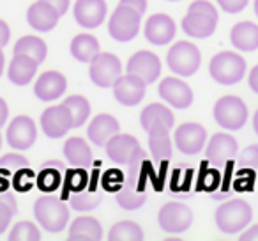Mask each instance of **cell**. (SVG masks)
<instances>
[{"mask_svg":"<svg viewBox=\"0 0 258 241\" xmlns=\"http://www.w3.org/2000/svg\"><path fill=\"white\" fill-rule=\"evenodd\" d=\"M147 156L135 160L133 163L125 165V174H124V184L120 186V190L115 194L117 202L122 209L133 211L145 204L147 201Z\"/></svg>","mask_w":258,"mask_h":241,"instance_id":"cell-1","label":"cell"},{"mask_svg":"<svg viewBox=\"0 0 258 241\" xmlns=\"http://www.w3.org/2000/svg\"><path fill=\"white\" fill-rule=\"evenodd\" d=\"M34 215L46 232H60L69 222V208L53 195H43L37 199L34 204Z\"/></svg>","mask_w":258,"mask_h":241,"instance_id":"cell-2","label":"cell"},{"mask_svg":"<svg viewBox=\"0 0 258 241\" xmlns=\"http://www.w3.org/2000/svg\"><path fill=\"white\" fill-rule=\"evenodd\" d=\"M216 225L225 234L240 232L253 218V209L242 199H232V201L221 204L216 209Z\"/></svg>","mask_w":258,"mask_h":241,"instance_id":"cell-3","label":"cell"},{"mask_svg":"<svg viewBox=\"0 0 258 241\" xmlns=\"http://www.w3.org/2000/svg\"><path fill=\"white\" fill-rule=\"evenodd\" d=\"M209 73L218 83L233 85L246 75V61L237 52H219L211 59Z\"/></svg>","mask_w":258,"mask_h":241,"instance_id":"cell-4","label":"cell"},{"mask_svg":"<svg viewBox=\"0 0 258 241\" xmlns=\"http://www.w3.org/2000/svg\"><path fill=\"white\" fill-rule=\"evenodd\" d=\"M166 64L175 75L193 76L202 64V54L189 41H179L166 54Z\"/></svg>","mask_w":258,"mask_h":241,"instance_id":"cell-5","label":"cell"},{"mask_svg":"<svg viewBox=\"0 0 258 241\" xmlns=\"http://www.w3.org/2000/svg\"><path fill=\"white\" fill-rule=\"evenodd\" d=\"M214 119L221 128L237 131L247 121V107L237 96H223L214 105Z\"/></svg>","mask_w":258,"mask_h":241,"instance_id":"cell-6","label":"cell"},{"mask_svg":"<svg viewBox=\"0 0 258 241\" xmlns=\"http://www.w3.org/2000/svg\"><path fill=\"white\" fill-rule=\"evenodd\" d=\"M140 18H142L140 13L127 8V6L118 4V8L110 16L108 32H110V36L115 41H120V43L135 39L138 30H140Z\"/></svg>","mask_w":258,"mask_h":241,"instance_id":"cell-7","label":"cell"},{"mask_svg":"<svg viewBox=\"0 0 258 241\" xmlns=\"http://www.w3.org/2000/svg\"><path fill=\"white\" fill-rule=\"evenodd\" d=\"M89 64H90L89 69L90 80L97 87H104V89L106 87H113V83L122 75L120 61H118L117 55L110 54V52H99Z\"/></svg>","mask_w":258,"mask_h":241,"instance_id":"cell-8","label":"cell"},{"mask_svg":"<svg viewBox=\"0 0 258 241\" xmlns=\"http://www.w3.org/2000/svg\"><path fill=\"white\" fill-rule=\"evenodd\" d=\"M106 155L111 162L118 163V165H129L133 163L135 160L142 158V156H147L145 151L140 148V142L133 137V135H125V133H117L106 142Z\"/></svg>","mask_w":258,"mask_h":241,"instance_id":"cell-9","label":"cell"},{"mask_svg":"<svg viewBox=\"0 0 258 241\" xmlns=\"http://www.w3.org/2000/svg\"><path fill=\"white\" fill-rule=\"evenodd\" d=\"M158 222L165 232L180 234L193 222V211L186 204L180 202H168L158 213Z\"/></svg>","mask_w":258,"mask_h":241,"instance_id":"cell-10","label":"cell"},{"mask_svg":"<svg viewBox=\"0 0 258 241\" xmlns=\"http://www.w3.org/2000/svg\"><path fill=\"white\" fill-rule=\"evenodd\" d=\"M41 128L50 138H60L73 128V115L68 105H53L48 107L41 115Z\"/></svg>","mask_w":258,"mask_h":241,"instance_id":"cell-11","label":"cell"},{"mask_svg":"<svg viewBox=\"0 0 258 241\" xmlns=\"http://www.w3.org/2000/svg\"><path fill=\"white\" fill-rule=\"evenodd\" d=\"M37 138L36 123L29 115H18L11 121L8 128V144L16 151L30 149Z\"/></svg>","mask_w":258,"mask_h":241,"instance_id":"cell-12","label":"cell"},{"mask_svg":"<svg viewBox=\"0 0 258 241\" xmlns=\"http://www.w3.org/2000/svg\"><path fill=\"white\" fill-rule=\"evenodd\" d=\"M145 89H147V82L145 80L127 73L124 76L120 75V78L113 83V96L120 105L135 107V105H138L144 100Z\"/></svg>","mask_w":258,"mask_h":241,"instance_id":"cell-13","label":"cell"},{"mask_svg":"<svg viewBox=\"0 0 258 241\" xmlns=\"http://www.w3.org/2000/svg\"><path fill=\"white\" fill-rule=\"evenodd\" d=\"M127 73L140 76L147 83H152L158 80L159 73H161V61L156 54L149 50H140L129 57V62L125 66Z\"/></svg>","mask_w":258,"mask_h":241,"instance_id":"cell-14","label":"cell"},{"mask_svg":"<svg viewBox=\"0 0 258 241\" xmlns=\"http://www.w3.org/2000/svg\"><path fill=\"white\" fill-rule=\"evenodd\" d=\"M207 131L198 123H184L175 131V148L184 155H197L205 148Z\"/></svg>","mask_w":258,"mask_h":241,"instance_id":"cell-15","label":"cell"},{"mask_svg":"<svg viewBox=\"0 0 258 241\" xmlns=\"http://www.w3.org/2000/svg\"><path fill=\"white\" fill-rule=\"evenodd\" d=\"M159 96L175 108H187L193 103V90L184 80L166 76L159 82Z\"/></svg>","mask_w":258,"mask_h":241,"instance_id":"cell-16","label":"cell"},{"mask_svg":"<svg viewBox=\"0 0 258 241\" xmlns=\"http://www.w3.org/2000/svg\"><path fill=\"white\" fill-rule=\"evenodd\" d=\"M108 6L104 0H76L75 20L85 29H96L106 18Z\"/></svg>","mask_w":258,"mask_h":241,"instance_id":"cell-17","label":"cell"},{"mask_svg":"<svg viewBox=\"0 0 258 241\" xmlns=\"http://www.w3.org/2000/svg\"><path fill=\"white\" fill-rule=\"evenodd\" d=\"M175 22L168 15H163V13L152 15L145 23V37H147L149 43L158 44V46L168 44L175 37Z\"/></svg>","mask_w":258,"mask_h":241,"instance_id":"cell-18","label":"cell"},{"mask_svg":"<svg viewBox=\"0 0 258 241\" xmlns=\"http://www.w3.org/2000/svg\"><path fill=\"white\" fill-rule=\"evenodd\" d=\"M239 151V144L230 133H216L211 137L205 155L212 165H225L226 160H232Z\"/></svg>","mask_w":258,"mask_h":241,"instance_id":"cell-19","label":"cell"},{"mask_svg":"<svg viewBox=\"0 0 258 241\" xmlns=\"http://www.w3.org/2000/svg\"><path fill=\"white\" fill-rule=\"evenodd\" d=\"M216 27H218V16L200 11H187V15L182 20V30L189 37H197V39L211 37Z\"/></svg>","mask_w":258,"mask_h":241,"instance_id":"cell-20","label":"cell"},{"mask_svg":"<svg viewBox=\"0 0 258 241\" xmlns=\"http://www.w3.org/2000/svg\"><path fill=\"white\" fill-rule=\"evenodd\" d=\"M68 89V80L58 71H46L37 78L34 92L41 101H53L60 98Z\"/></svg>","mask_w":258,"mask_h":241,"instance_id":"cell-21","label":"cell"},{"mask_svg":"<svg viewBox=\"0 0 258 241\" xmlns=\"http://www.w3.org/2000/svg\"><path fill=\"white\" fill-rule=\"evenodd\" d=\"M58 18L60 15L44 0H37L27 11V22L37 32H50L58 23Z\"/></svg>","mask_w":258,"mask_h":241,"instance_id":"cell-22","label":"cell"},{"mask_svg":"<svg viewBox=\"0 0 258 241\" xmlns=\"http://www.w3.org/2000/svg\"><path fill=\"white\" fill-rule=\"evenodd\" d=\"M120 126L118 121L110 114H99L90 121L89 124V138L92 144L96 146H106V142L110 140L113 135L118 133Z\"/></svg>","mask_w":258,"mask_h":241,"instance_id":"cell-23","label":"cell"},{"mask_svg":"<svg viewBox=\"0 0 258 241\" xmlns=\"http://www.w3.org/2000/svg\"><path fill=\"white\" fill-rule=\"evenodd\" d=\"M68 237L71 241H101L103 239V227H101L99 220L94 216H78L73 220Z\"/></svg>","mask_w":258,"mask_h":241,"instance_id":"cell-24","label":"cell"},{"mask_svg":"<svg viewBox=\"0 0 258 241\" xmlns=\"http://www.w3.org/2000/svg\"><path fill=\"white\" fill-rule=\"evenodd\" d=\"M149 133V148H151L152 158L156 162H166L172 158V140H170V128L165 124H156Z\"/></svg>","mask_w":258,"mask_h":241,"instance_id":"cell-25","label":"cell"},{"mask_svg":"<svg viewBox=\"0 0 258 241\" xmlns=\"http://www.w3.org/2000/svg\"><path fill=\"white\" fill-rule=\"evenodd\" d=\"M230 41L240 52H254L258 48V25L253 22H240L230 32Z\"/></svg>","mask_w":258,"mask_h":241,"instance_id":"cell-26","label":"cell"},{"mask_svg":"<svg viewBox=\"0 0 258 241\" xmlns=\"http://www.w3.org/2000/svg\"><path fill=\"white\" fill-rule=\"evenodd\" d=\"M37 62L34 61L32 57H27V55H22V54H16L13 57L11 64H9V80L16 85H27L30 83V80L36 76V71H37Z\"/></svg>","mask_w":258,"mask_h":241,"instance_id":"cell-27","label":"cell"},{"mask_svg":"<svg viewBox=\"0 0 258 241\" xmlns=\"http://www.w3.org/2000/svg\"><path fill=\"white\" fill-rule=\"evenodd\" d=\"M64 156L73 167H87L92 162V149L89 148L85 138L71 137L64 144Z\"/></svg>","mask_w":258,"mask_h":241,"instance_id":"cell-28","label":"cell"},{"mask_svg":"<svg viewBox=\"0 0 258 241\" xmlns=\"http://www.w3.org/2000/svg\"><path fill=\"white\" fill-rule=\"evenodd\" d=\"M173 121H175V117H173L172 110L159 103L147 105L140 114V124L145 131H149L156 124H165V126H168L172 130Z\"/></svg>","mask_w":258,"mask_h":241,"instance_id":"cell-29","label":"cell"},{"mask_svg":"<svg viewBox=\"0 0 258 241\" xmlns=\"http://www.w3.org/2000/svg\"><path fill=\"white\" fill-rule=\"evenodd\" d=\"M99 41L92 34H78L71 41V55L80 62H90L99 54Z\"/></svg>","mask_w":258,"mask_h":241,"instance_id":"cell-30","label":"cell"},{"mask_svg":"<svg viewBox=\"0 0 258 241\" xmlns=\"http://www.w3.org/2000/svg\"><path fill=\"white\" fill-rule=\"evenodd\" d=\"M22 54L27 57H32L37 64H43L48 55V46L41 37L37 36H23L22 39L16 41L15 44V55Z\"/></svg>","mask_w":258,"mask_h":241,"instance_id":"cell-31","label":"cell"},{"mask_svg":"<svg viewBox=\"0 0 258 241\" xmlns=\"http://www.w3.org/2000/svg\"><path fill=\"white\" fill-rule=\"evenodd\" d=\"M108 239L110 241H142L144 239V230L137 222L131 220H122V222L115 223L108 232Z\"/></svg>","mask_w":258,"mask_h":241,"instance_id":"cell-32","label":"cell"},{"mask_svg":"<svg viewBox=\"0 0 258 241\" xmlns=\"http://www.w3.org/2000/svg\"><path fill=\"white\" fill-rule=\"evenodd\" d=\"M68 105V108L71 110L73 115V128H80L82 124H85V121L90 115V103L87 98L80 96V94H75V96H69L68 100L64 101Z\"/></svg>","mask_w":258,"mask_h":241,"instance_id":"cell-33","label":"cell"},{"mask_svg":"<svg viewBox=\"0 0 258 241\" xmlns=\"http://www.w3.org/2000/svg\"><path fill=\"white\" fill-rule=\"evenodd\" d=\"M41 230L34 222L22 220L18 222L9 232V241H39Z\"/></svg>","mask_w":258,"mask_h":241,"instance_id":"cell-34","label":"cell"},{"mask_svg":"<svg viewBox=\"0 0 258 241\" xmlns=\"http://www.w3.org/2000/svg\"><path fill=\"white\" fill-rule=\"evenodd\" d=\"M16 211H18V208H16V201L11 191H0V234L6 232Z\"/></svg>","mask_w":258,"mask_h":241,"instance_id":"cell-35","label":"cell"},{"mask_svg":"<svg viewBox=\"0 0 258 241\" xmlns=\"http://www.w3.org/2000/svg\"><path fill=\"white\" fill-rule=\"evenodd\" d=\"M101 202V195L97 191L92 190H82L71 194V206L76 211H90V209H96L97 204Z\"/></svg>","mask_w":258,"mask_h":241,"instance_id":"cell-36","label":"cell"},{"mask_svg":"<svg viewBox=\"0 0 258 241\" xmlns=\"http://www.w3.org/2000/svg\"><path fill=\"white\" fill-rule=\"evenodd\" d=\"M60 181H62L60 170L55 169V167H43V170H41L39 176H37L36 183H37V188H39V190L50 194V191L57 190Z\"/></svg>","mask_w":258,"mask_h":241,"instance_id":"cell-37","label":"cell"},{"mask_svg":"<svg viewBox=\"0 0 258 241\" xmlns=\"http://www.w3.org/2000/svg\"><path fill=\"white\" fill-rule=\"evenodd\" d=\"M89 183V174L83 167H75V169L68 170V177H66V188L68 191L75 194V191H82L87 188Z\"/></svg>","mask_w":258,"mask_h":241,"instance_id":"cell-38","label":"cell"},{"mask_svg":"<svg viewBox=\"0 0 258 241\" xmlns=\"http://www.w3.org/2000/svg\"><path fill=\"white\" fill-rule=\"evenodd\" d=\"M34 176H36V174H34L29 167H23V169L16 170L15 179H13V186H15V190L20 191V194H25V191L32 190Z\"/></svg>","mask_w":258,"mask_h":241,"instance_id":"cell-39","label":"cell"},{"mask_svg":"<svg viewBox=\"0 0 258 241\" xmlns=\"http://www.w3.org/2000/svg\"><path fill=\"white\" fill-rule=\"evenodd\" d=\"M23 167H29V160L23 155L18 153H8L0 158V169L8 170V172H16V170L23 169Z\"/></svg>","mask_w":258,"mask_h":241,"instance_id":"cell-40","label":"cell"},{"mask_svg":"<svg viewBox=\"0 0 258 241\" xmlns=\"http://www.w3.org/2000/svg\"><path fill=\"white\" fill-rule=\"evenodd\" d=\"M101 184H103L104 190L111 191V194H117L120 190V186L124 184V174L120 170H115V169H110L104 172L103 179H101Z\"/></svg>","mask_w":258,"mask_h":241,"instance_id":"cell-41","label":"cell"},{"mask_svg":"<svg viewBox=\"0 0 258 241\" xmlns=\"http://www.w3.org/2000/svg\"><path fill=\"white\" fill-rule=\"evenodd\" d=\"M239 165L242 169L258 170V144L247 146L242 153L239 155Z\"/></svg>","mask_w":258,"mask_h":241,"instance_id":"cell-42","label":"cell"},{"mask_svg":"<svg viewBox=\"0 0 258 241\" xmlns=\"http://www.w3.org/2000/svg\"><path fill=\"white\" fill-rule=\"evenodd\" d=\"M247 2H249V0H218L219 8L225 13H230V15L240 13L247 6Z\"/></svg>","mask_w":258,"mask_h":241,"instance_id":"cell-43","label":"cell"},{"mask_svg":"<svg viewBox=\"0 0 258 241\" xmlns=\"http://www.w3.org/2000/svg\"><path fill=\"white\" fill-rule=\"evenodd\" d=\"M253 172L254 170L251 169H246V170H240L239 172V181L235 183V188L237 190H251V186H253Z\"/></svg>","mask_w":258,"mask_h":241,"instance_id":"cell-44","label":"cell"},{"mask_svg":"<svg viewBox=\"0 0 258 241\" xmlns=\"http://www.w3.org/2000/svg\"><path fill=\"white\" fill-rule=\"evenodd\" d=\"M187 11H200V13L212 15V16H218V11H216V8L209 2V0H195L193 4L189 6Z\"/></svg>","mask_w":258,"mask_h":241,"instance_id":"cell-45","label":"cell"},{"mask_svg":"<svg viewBox=\"0 0 258 241\" xmlns=\"http://www.w3.org/2000/svg\"><path fill=\"white\" fill-rule=\"evenodd\" d=\"M120 4L135 9V11L140 13V15H144V13L147 11V0H120Z\"/></svg>","mask_w":258,"mask_h":241,"instance_id":"cell-46","label":"cell"},{"mask_svg":"<svg viewBox=\"0 0 258 241\" xmlns=\"http://www.w3.org/2000/svg\"><path fill=\"white\" fill-rule=\"evenodd\" d=\"M44 2H48L60 16L66 15V11L69 9V0H44Z\"/></svg>","mask_w":258,"mask_h":241,"instance_id":"cell-47","label":"cell"},{"mask_svg":"<svg viewBox=\"0 0 258 241\" xmlns=\"http://www.w3.org/2000/svg\"><path fill=\"white\" fill-rule=\"evenodd\" d=\"M9 37H11V29L4 20H0V46L4 48L9 43Z\"/></svg>","mask_w":258,"mask_h":241,"instance_id":"cell-48","label":"cell"},{"mask_svg":"<svg viewBox=\"0 0 258 241\" xmlns=\"http://www.w3.org/2000/svg\"><path fill=\"white\" fill-rule=\"evenodd\" d=\"M239 239L240 241H258V223L249 227L247 230H244V232H240Z\"/></svg>","mask_w":258,"mask_h":241,"instance_id":"cell-49","label":"cell"},{"mask_svg":"<svg viewBox=\"0 0 258 241\" xmlns=\"http://www.w3.org/2000/svg\"><path fill=\"white\" fill-rule=\"evenodd\" d=\"M247 78H249V87L254 90V92L258 94V64L254 66L253 69H251V71H249V76H247Z\"/></svg>","mask_w":258,"mask_h":241,"instance_id":"cell-50","label":"cell"},{"mask_svg":"<svg viewBox=\"0 0 258 241\" xmlns=\"http://www.w3.org/2000/svg\"><path fill=\"white\" fill-rule=\"evenodd\" d=\"M8 115H9V107L2 98H0V126H4L6 121H8Z\"/></svg>","mask_w":258,"mask_h":241,"instance_id":"cell-51","label":"cell"},{"mask_svg":"<svg viewBox=\"0 0 258 241\" xmlns=\"http://www.w3.org/2000/svg\"><path fill=\"white\" fill-rule=\"evenodd\" d=\"M4 62L6 57H4V52H2V46H0V76H2V71H4Z\"/></svg>","mask_w":258,"mask_h":241,"instance_id":"cell-52","label":"cell"},{"mask_svg":"<svg viewBox=\"0 0 258 241\" xmlns=\"http://www.w3.org/2000/svg\"><path fill=\"white\" fill-rule=\"evenodd\" d=\"M253 130L256 131V135H258V110L254 112V117H253Z\"/></svg>","mask_w":258,"mask_h":241,"instance_id":"cell-53","label":"cell"},{"mask_svg":"<svg viewBox=\"0 0 258 241\" xmlns=\"http://www.w3.org/2000/svg\"><path fill=\"white\" fill-rule=\"evenodd\" d=\"M254 15L258 16V0H254Z\"/></svg>","mask_w":258,"mask_h":241,"instance_id":"cell-54","label":"cell"},{"mask_svg":"<svg viewBox=\"0 0 258 241\" xmlns=\"http://www.w3.org/2000/svg\"><path fill=\"white\" fill-rule=\"evenodd\" d=\"M0 148H2V133H0Z\"/></svg>","mask_w":258,"mask_h":241,"instance_id":"cell-55","label":"cell"},{"mask_svg":"<svg viewBox=\"0 0 258 241\" xmlns=\"http://www.w3.org/2000/svg\"><path fill=\"white\" fill-rule=\"evenodd\" d=\"M172 2H175V0H172Z\"/></svg>","mask_w":258,"mask_h":241,"instance_id":"cell-56","label":"cell"}]
</instances>
